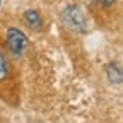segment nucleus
Listing matches in <instances>:
<instances>
[{
	"label": "nucleus",
	"instance_id": "1",
	"mask_svg": "<svg viewBox=\"0 0 123 123\" xmlns=\"http://www.w3.org/2000/svg\"><path fill=\"white\" fill-rule=\"evenodd\" d=\"M62 19H63V24L74 31V33H79V34H86L87 33V17L84 10L79 5H68L63 12H62Z\"/></svg>",
	"mask_w": 123,
	"mask_h": 123
},
{
	"label": "nucleus",
	"instance_id": "2",
	"mask_svg": "<svg viewBox=\"0 0 123 123\" xmlns=\"http://www.w3.org/2000/svg\"><path fill=\"white\" fill-rule=\"evenodd\" d=\"M7 46L14 56H22L29 46V39L21 29L9 27L7 29Z\"/></svg>",
	"mask_w": 123,
	"mask_h": 123
},
{
	"label": "nucleus",
	"instance_id": "3",
	"mask_svg": "<svg viewBox=\"0 0 123 123\" xmlns=\"http://www.w3.org/2000/svg\"><path fill=\"white\" fill-rule=\"evenodd\" d=\"M106 75H108V80H110L111 84L120 86L121 80H123L121 65L118 63V62H111V63H108V67H106Z\"/></svg>",
	"mask_w": 123,
	"mask_h": 123
},
{
	"label": "nucleus",
	"instance_id": "4",
	"mask_svg": "<svg viewBox=\"0 0 123 123\" xmlns=\"http://www.w3.org/2000/svg\"><path fill=\"white\" fill-rule=\"evenodd\" d=\"M24 21H26V24H27L29 27H33V29H41V26H43L41 15H39V12L34 10V9L24 12Z\"/></svg>",
	"mask_w": 123,
	"mask_h": 123
},
{
	"label": "nucleus",
	"instance_id": "5",
	"mask_svg": "<svg viewBox=\"0 0 123 123\" xmlns=\"http://www.w3.org/2000/svg\"><path fill=\"white\" fill-rule=\"evenodd\" d=\"M10 74V63H9V58L4 53V50L0 48V82L5 80Z\"/></svg>",
	"mask_w": 123,
	"mask_h": 123
},
{
	"label": "nucleus",
	"instance_id": "6",
	"mask_svg": "<svg viewBox=\"0 0 123 123\" xmlns=\"http://www.w3.org/2000/svg\"><path fill=\"white\" fill-rule=\"evenodd\" d=\"M98 4L104 9H111L115 4H116V0H98Z\"/></svg>",
	"mask_w": 123,
	"mask_h": 123
}]
</instances>
